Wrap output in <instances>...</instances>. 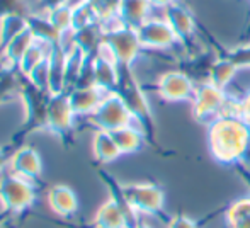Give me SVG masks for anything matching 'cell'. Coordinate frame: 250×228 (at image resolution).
<instances>
[{
	"instance_id": "18",
	"label": "cell",
	"mask_w": 250,
	"mask_h": 228,
	"mask_svg": "<svg viewBox=\"0 0 250 228\" xmlns=\"http://www.w3.org/2000/svg\"><path fill=\"white\" fill-rule=\"evenodd\" d=\"M111 135L121 153H135L143 145V129L138 126H125L111 131Z\"/></svg>"
},
{
	"instance_id": "15",
	"label": "cell",
	"mask_w": 250,
	"mask_h": 228,
	"mask_svg": "<svg viewBox=\"0 0 250 228\" xmlns=\"http://www.w3.org/2000/svg\"><path fill=\"white\" fill-rule=\"evenodd\" d=\"M65 53L66 50L62 44L50 46L48 58H50V94L58 96L65 94Z\"/></svg>"
},
{
	"instance_id": "9",
	"label": "cell",
	"mask_w": 250,
	"mask_h": 228,
	"mask_svg": "<svg viewBox=\"0 0 250 228\" xmlns=\"http://www.w3.org/2000/svg\"><path fill=\"white\" fill-rule=\"evenodd\" d=\"M111 92L101 89L97 85H85V87H73L66 92L68 103L75 116H90L96 113V109L102 104V101Z\"/></svg>"
},
{
	"instance_id": "19",
	"label": "cell",
	"mask_w": 250,
	"mask_h": 228,
	"mask_svg": "<svg viewBox=\"0 0 250 228\" xmlns=\"http://www.w3.org/2000/svg\"><path fill=\"white\" fill-rule=\"evenodd\" d=\"M24 77L16 68H7L0 65V104L10 97H19Z\"/></svg>"
},
{
	"instance_id": "16",
	"label": "cell",
	"mask_w": 250,
	"mask_h": 228,
	"mask_svg": "<svg viewBox=\"0 0 250 228\" xmlns=\"http://www.w3.org/2000/svg\"><path fill=\"white\" fill-rule=\"evenodd\" d=\"M89 57L80 50L77 44H72V46L66 50L65 53V89L66 92L72 90L73 87H77L80 77L83 73V68H85V63Z\"/></svg>"
},
{
	"instance_id": "13",
	"label": "cell",
	"mask_w": 250,
	"mask_h": 228,
	"mask_svg": "<svg viewBox=\"0 0 250 228\" xmlns=\"http://www.w3.org/2000/svg\"><path fill=\"white\" fill-rule=\"evenodd\" d=\"M158 92L167 101H179V99H188L194 90H192V83L188 77L172 72L160 79V82H158Z\"/></svg>"
},
{
	"instance_id": "1",
	"label": "cell",
	"mask_w": 250,
	"mask_h": 228,
	"mask_svg": "<svg viewBox=\"0 0 250 228\" xmlns=\"http://www.w3.org/2000/svg\"><path fill=\"white\" fill-rule=\"evenodd\" d=\"M249 145V129L233 118H221L211 129V148L223 162H233L242 157Z\"/></svg>"
},
{
	"instance_id": "4",
	"label": "cell",
	"mask_w": 250,
	"mask_h": 228,
	"mask_svg": "<svg viewBox=\"0 0 250 228\" xmlns=\"http://www.w3.org/2000/svg\"><path fill=\"white\" fill-rule=\"evenodd\" d=\"M89 121L97 129L109 133L114 131V129L125 128V126H138L140 129H143L140 121L135 118V114L129 111L126 103L116 92H111L102 101L96 113L89 116Z\"/></svg>"
},
{
	"instance_id": "32",
	"label": "cell",
	"mask_w": 250,
	"mask_h": 228,
	"mask_svg": "<svg viewBox=\"0 0 250 228\" xmlns=\"http://www.w3.org/2000/svg\"><path fill=\"white\" fill-rule=\"evenodd\" d=\"M2 225H3V216H0V228H2Z\"/></svg>"
},
{
	"instance_id": "6",
	"label": "cell",
	"mask_w": 250,
	"mask_h": 228,
	"mask_svg": "<svg viewBox=\"0 0 250 228\" xmlns=\"http://www.w3.org/2000/svg\"><path fill=\"white\" fill-rule=\"evenodd\" d=\"M75 113L72 111L68 97L65 94L51 96L46 111V126L44 131L51 133L60 140L63 145H70L73 142V131H75Z\"/></svg>"
},
{
	"instance_id": "29",
	"label": "cell",
	"mask_w": 250,
	"mask_h": 228,
	"mask_svg": "<svg viewBox=\"0 0 250 228\" xmlns=\"http://www.w3.org/2000/svg\"><path fill=\"white\" fill-rule=\"evenodd\" d=\"M10 155H12V153L7 152V148H0V172L5 169V167H9Z\"/></svg>"
},
{
	"instance_id": "14",
	"label": "cell",
	"mask_w": 250,
	"mask_h": 228,
	"mask_svg": "<svg viewBox=\"0 0 250 228\" xmlns=\"http://www.w3.org/2000/svg\"><path fill=\"white\" fill-rule=\"evenodd\" d=\"M34 36L31 34L29 29L22 31L21 34H17L2 51H0V65L2 66H7V68H16L19 66L21 60L26 55V51L31 48V44L34 43Z\"/></svg>"
},
{
	"instance_id": "11",
	"label": "cell",
	"mask_w": 250,
	"mask_h": 228,
	"mask_svg": "<svg viewBox=\"0 0 250 228\" xmlns=\"http://www.w3.org/2000/svg\"><path fill=\"white\" fill-rule=\"evenodd\" d=\"M48 205L62 218H70L79 209V199L70 186L66 184H55L48 191Z\"/></svg>"
},
{
	"instance_id": "22",
	"label": "cell",
	"mask_w": 250,
	"mask_h": 228,
	"mask_svg": "<svg viewBox=\"0 0 250 228\" xmlns=\"http://www.w3.org/2000/svg\"><path fill=\"white\" fill-rule=\"evenodd\" d=\"M48 51H50V46L40 43V41H34V43L31 44L29 50L26 51V55L22 57V60H21L19 66H17L21 75L22 77L29 75L31 70H33L36 65H40V63L48 57Z\"/></svg>"
},
{
	"instance_id": "30",
	"label": "cell",
	"mask_w": 250,
	"mask_h": 228,
	"mask_svg": "<svg viewBox=\"0 0 250 228\" xmlns=\"http://www.w3.org/2000/svg\"><path fill=\"white\" fill-rule=\"evenodd\" d=\"M242 116L250 123V94L247 96V99L242 103Z\"/></svg>"
},
{
	"instance_id": "21",
	"label": "cell",
	"mask_w": 250,
	"mask_h": 228,
	"mask_svg": "<svg viewBox=\"0 0 250 228\" xmlns=\"http://www.w3.org/2000/svg\"><path fill=\"white\" fill-rule=\"evenodd\" d=\"M228 228H250V196L235 201L227 211Z\"/></svg>"
},
{
	"instance_id": "23",
	"label": "cell",
	"mask_w": 250,
	"mask_h": 228,
	"mask_svg": "<svg viewBox=\"0 0 250 228\" xmlns=\"http://www.w3.org/2000/svg\"><path fill=\"white\" fill-rule=\"evenodd\" d=\"M44 14L50 17L53 26L62 34L73 33V9L68 3L58 5V7H55V9H51L50 12H44Z\"/></svg>"
},
{
	"instance_id": "2",
	"label": "cell",
	"mask_w": 250,
	"mask_h": 228,
	"mask_svg": "<svg viewBox=\"0 0 250 228\" xmlns=\"http://www.w3.org/2000/svg\"><path fill=\"white\" fill-rule=\"evenodd\" d=\"M38 199L36 182L19 177L16 174H5L0 177V206L5 213H24L34 206Z\"/></svg>"
},
{
	"instance_id": "25",
	"label": "cell",
	"mask_w": 250,
	"mask_h": 228,
	"mask_svg": "<svg viewBox=\"0 0 250 228\" xmlns=\"http://www.w3.org/2000/svg\"><path fill=\"white\" fill-rule=\"evenodd\" d=\"M235 72V65L231 62H225V63H218L213 70H211V80H213V85L218 89H223L230 79L233 77Z\"/></svg>"
},
{
	"instance_id": "3",
	"label": "cell",
	"mask_w": 250,
	"mask_h": 228,
	"mask_svg": "<svg viewBox=\"0 0 250 228\" xmlns=\"http://www.w3.org/2000/svg\"><path fill=\"white\" fill-rule=\"evenodd\" d=\"M19 97L22 99L26 119H24L22 128H21V131L17 133L16 138H26V136L31 135V133L44 129V126H46L48 103H50L51 94L44 92V90H40L38 87H34L33 83L24 77L22 85H21Z\"/></svg>"
},
{
	"instance_id": "27",
	"label": "cell",
	"mask_w": 250,
	"mask_h": 228,
	"mask_svg": "<svg viewBox=\"0 0 250 228\" xmlns=\"http://www.w3.org/2000/svg\"><path fill=\"white\" fill-rule=\"evenodd\" d=\"M168 228H198V225L186 216H175L168 222Z\"/></svg>"
},
{
	"instance_id": "12",
	"label": "cell",
	"mask_w": 250,
	"mask_h": 228,
	"mask_svg": "<svg viewBox=\"0 0 250 228\" xmlns=\"http://www.w3.org/2000/svg\"><path fill=\"white\" fill-rule=\"evenodd\" d=\"M142 46L164 48L174 41V31L160 21H145L142 26L136 27Z\"/></svg>"
},
{
	"instance_id": "5",
	"label": "cell",
	"mask_w": 250,
	"mask_h": 228,
	"mask_svg": "<svg viewBox=\"0 0 250 228\" xmlns=\"http://www.w3.org/2000/svg\"><path fill=\"white\" fill-rule=\"evenodd\" d=\"M126 205L136 215H158L164 209V191L151 182H136V184L119 186Z\"/></svg>"
},
{
	"instance_id": "17",
	"label": "cell",
	"mask_w": 250,
	"mask_h": 228,
	"mask_svg": "<svg viewBox=\"0 0 250 228\" xmlns=\"http://www.w3.org/2000/svg\"><path fill=\"white\" fill-rule=\"evenodd\" d=\"M92 150H94V155H96V160L101 164H109L118 159L119 155H123V153L119 152L118 145H116L111 133L102 131V129H97V131L94 133Z\"/></svg>"
},
{
	"instance_id": "7",
	"label": "cell",
	"mask_w": 250,
	"mask_h": 228,
	"mask_svg": "<svg viewBox=\"0 0 250 228\" xmlns=\"http://www.w3.org/2000/svg\"><path fill=\"white\" fill-rule=\"evenodd\" d=\"M104 44L111 50L112 57L119 66H131L142 50L138 33L135 27L119 26L104 33Z\"/></svg>"
},
{
	"instance_id": "28",
	"label": "cell",
	"mask_w": 250,
	"mask_h": 228,
	"mask_svg": "<svg viewBox=\"0 0 250 228\" xmlns=\"http://www.w3.org/2000/svg\"><path fill=\"white\" fill-rule=\"evenodd\" d=\"M68 0H38V5H40V9L43 10V12H50L51 9H55V7L58 5H63V3H66Z\"/></svg>"
},
{
	"instance_id": "26",
	"label": "cell",
	"mask_w": 250,
	"mask_h": 228,
	"mask_svg": "<svg viewBox=\"0 0 250 228\" xmlns=\"http://www.w3.org/2000/svg\"><path fill=\"white\" fill-rule=\"evenodd\" d=\"M10 14H19V16H27L31 14L27 10L26 0H0V19Z\"/></svg>"
},
{
	"instance_id": "31",
	"label": "cell",
	"mask_w": 250,
	"mask_h": 228,
	"mask_svg": "<svg viewBox=\"0 0 250 228\" xmlns=\"http://www.w3.org/2000/svg\"><path fill=\"white\" fill-rule=\"evenodd\" d=\"M135 228H151V227L146 225V223H138V225H136Z\"/></svg>"
},
{
	"instance_id": "24",
	"label": "cell",
	"mask_w": 250,
	"mask_h": 228,
	"mask_svg": "<svg viewBox=\"0 0 250 228\" xmlns=\"http://www.w3.org/2000/svg\"><path fill=\"white\" fill-rule=\"evenodd\" d=\"M34 87H38L40 90L50 92V58H44L40 65H36L31 73L26 77Z\"/></svg>"
},
{
	"instance_id": "20",
	"label": "cell",
	"mask_w": 250,
	"mask_h": 228,
	"mask_svg": "<svg viewBox=\"0 0 250 228\" xmlns=\"http://www.w3.org/2000/svg\"><path fill=\"white\" fill-rule=\"evenodd\" d=\"M27 29V21L26 16H19V14H10L0 19V51L22 31Z\"/></svg>"
},
{
	"instance_id": "8",
	"label": "cell",
	"mask_w": 250,
	"mask_h": 228,
	"mask_svg": "<svg viewBox=\"0 0 250 228\" xmlns=\"http://www.w3.org/2000/svg\"><path fill=\"white\" fill-rule=\"evenodd\" d=\"M9 169L10 174L36 182L43 174V160H41V155L36 148L22 145L17 150H14L10 155Z\"/></svg>"
},
{
	"instance_id": "10",
	"label": "cell",
	"mask_w": 250,
	"mask_h": 228,
	"mask_svg": "<svg viewBox=\"0 0 250 228\" xmlns=\"http://www.w3.org/2000/svg\"><path fill=\"white\" fill-rule=\"evenodd\" d=\"M27 29L31 31V34L34 36V40L40 41V43L46 44V46H56V44H62L65 41V34H62L50 21V17L46 14H27Z\"/></svg>"
}]
</instances>
